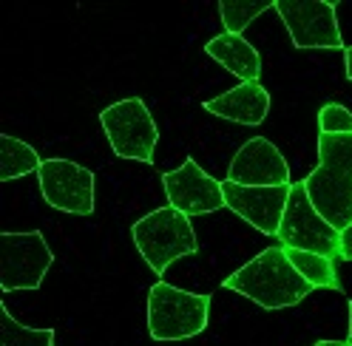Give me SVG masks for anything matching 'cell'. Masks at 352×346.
Segmentation results:
<instances>
[{
	"mask_svg": "<svg viewBox=\"0 0 352 346\" xmlns=\"http://www.w3.org/2000/svg\"><path fill=\"white\" fill-rule=\"evenodd\" d=\"M222 287L250 298L261 310H287L301 304L313 292V287L290 264L281 244L261 250L245 267H239L233 275H228Z\"/></svg>",
	"mask_w": 352,
	"mask_h": 346,
	"instance_id": "cell-1",
	"label": "cell"
},
{
	"mask_svg": "<svg viewBox=\"0 0 352 346\" xmlns=\"http://www.w3.org/2000/svg\"><path fill=\"white\" fill-rule=\"evenodd\" d=\"M304 187L313 207L338 233L352 224V134H318V168Z\"/></svg>",
	"mask_w": 352,
	"mask_h": 346,
	"instance_id": "cell-2",
	"label": "cell"
},
{
	"mask_svg": "<svg viewBox=\"0 0 352 346\" xmlns=\"http://www.w3.org/2000/svg\"><path fill=\"white\" fill-rule=\"evenodd\" d=\"M131 235H134V244L145 258V264L157 275H162L176 258L193 255L199 250L190 219L170 205L137 219L131 227Z\"/></svg>",
	"mask_w": 352,
	"mask_h": 346,
	"instance_id": "cell-3",
	"label": "cell"
},
{
	"mask_svg": "<svg viewBox=\"0 0 352 346\" xmlns=\"http://www.w3.org/2000/svg\"><path fill=\"white\" fill-rule=\"evenodd\" d=\"M210 321V295L185 292L157 281L148 292V332L153 341H188L205 332Z\"/></svg>",
	"mask_w": 352,
	"mask_h": 346,
	"instance_id": "cell-4",
	"label": "cell"
},
{
	"mask_svg": "<svg viewBox=\"0 0 352 346\" xmlns=\"http://www.w3.org/2000/svg\"><path fill=\"white\" fill-rule=\"evenodd\" d=\"M276 239L281 242V247L318 253V255L333 258V262L338 258V250H341V233L313 207L304 182L290 185V199H287V207H284Z\"/></svg>",
	"mask_w": 352,
	"mask_h": 346,
	"instance_id": "cell-5",
	"label": "cell"
},
{
	"mask_svg": "<svg viewBox=\"0 0 352 346\" xmlns=\"http://www.w3.org/2000/svg\"><path fill=\"white\" fill-rule=\"evenodd\" d=\"M100 122L108 137V145H111V150L120 159H137L145 165L153 162V150H157V142H160V128L140 97H128V100L108 105L100 114Z\"/></svg>",
	"mask_w": 352,
	"mask_h": 346,
	"instance_id": "cell-6",
	"label": "cell"
},
{
	"mask_svg": "<svg viewBox=\"0 0 352 346\" xmlns=\"http://www.w3.org/2000/svg\"><path fill=\"white\" fill-rule=\"evenodd\" d=\"M54 253L40 230L29 233H0V290H40Z\"/></svg>",
	"mask_w": 352,
	"mask_h": 346,
	"instance_id": "cell-7",
	"label": "cell"
},
{
	"mask_svg": "<svg viewBox=\"0 0 352 346\" xmlns=\"http://www.w3.org/2000/svg\"><path fill=\"white\" fill-rule=\"evenodd\" d=\"M273 9L296 49H346L333 0H276Z\"/></svg>",
	"mask_w": 352,
	"mask_h": 346,
	"instance_id": "cell-8",
	"label": "cell"
},
{
	"mask_svg": "<svg viewBox=\"0 0 352 346\" xmlns=\"http://www.w3.org/2000/svg\"><path fill=\"white\" fill-rule=\"evenodd\" d=\"M40 193L46 205L63 213H94V173L72 159H43L37 170Z\"/></svg>",
	"mask_w": 352,
	"mask_h": 346,
	"instance_id": "cell-9",
	"label": "cell"
},
{
	"mask_svg": "<svg viewBox=\"0 0 352 346\" xmlns=\"http://www.w3.org/2000/svg\"><path fill=\"white\" fill-rule=\"evenodd\" d=\"M162 187H165L168 205L185 213L188 219L190 216L216 213L225 207L222 182L213 179L210 173H205L196 165V159H185L182 168L162 173Z\"/></svg>",
	"mask_w": 352,
	"mask_h": 346,
	"instance_id": "cell-10",
	"label": "cell"
},
{
	"mask_svg": "<svg viewBox=\"0 0 352 346\" xmlns=\"http://www.w3.org/2000/svg\"><path fill=\"white\" fill-rule=\"evenodd\" d=\"M225 193V207L233 210L239 219H245L250 227H256L264 235H276L284 207L290 199V185L278 187H248L236 182H222Z\"/></svg>",
	"mask_w": 352,
	"mask_h": 346,
	"instance_id": "cell-11",
	"label": "cell"
},
{
	"mask_svg": "<svg viewBox=\"0 0 352 346\" xmlns=\"http://www.w3.org/2000/svg\"><path fill=\"white\" fill-rule=\"evenodd\" d=\"M228 182L248 187H278L290 182V165L281 150L264 137H253L245 142L228 168Z\"/></svg>",
	"mask_w": 352,
	"mask_h": 346,
	"instance_id": "cell-12",
	"label": "cell"
},
{
	"mask_svg": "<svg viewBox=\"0 0 352 346\" xmlns=\"http://www.w3.org/2000/svg\"><path fill=\"white\" fill-rule=\"evenodd\" d=\"M205 111L239 125H261L270 114V94L261 82H239L236 89L208 100Z\"/></svg>",
	"mask_w": 352,
	"mask_h": 346,
	"instance_id": "cell-13",
	"label": "cell"
},
{
	"mask_svg": "<svg viewBox=\"0 0 352 346\" xmlns=\"http://www.w3.org/2000/svg\"><path fill=\"white\" fill-rule=\"evenodd\" d=\"M205 54L225 66L230 74H236L241 82H258L261 77V54L250 46L241 34H219L208 40Z\"/></svg>",
	"mask_w": 352,
	"mask_h": 346,
	"instance_id": "cell-14",
	"label": "cell"
},
{
	"mask_svg": "<svg viewBox=\"0 0 352 346\" xmlns=\"http://www.w3.org/2000/svg\"><path fill=\"white\" fill-rule=\"evenodd\" d=\"M43 159L37 157V150L26 145L23 139L0 134V182L20 179L26 173H37Z\"/></svg>",
	"mask_w": 352,
	"mask_h": 346,
	"instance_id": "cell-15",
	"label": "cell"
},
{
	"mask_svg": "<svg viewBox=\"0 0 352 346\" xmlns=\"http://www.w3.org/2000/svg\"><path fill=\"white\" fill-rule=\"evenodd\" d=\"M284 253H287L290 264L298 270V275L313 290H341L333 258L318 255V253H307V250H290V247H284Z\"/></svg>",
	"mask_w": 352,
	"mask_h": 346,
	"instance_id": "cell-16",
	"label": "cell"
},
{
	"mask_svg": "<svg viewBox=\"0 0 352 346\" xmlns=\"http://www.w3.org/2000/svg\"><path fill=\"white\" fill-rule=\"evenodd\" d=\"M0 346H54V330L23 327L0 304Z\"/></svg>",
	"mask_w": 352,
	"mask_h": 346,
	"instance_id": "cell-17",
	"label": "cell"
},
{
	"mask_svg": "<svg viewBox=\"0 0 352 346\" xmlns=\"http://www.w3.org/2000/svg\"><path fill=\"white\" fill-rule=\"evenodd\" d=\"M276 0H222L219 3V14H222V26L228 34H241L253 20L264 12L273 9Z\"/></svg>",
	"mask_w": 352,
	"mask_h": 346,
	"instance_id": "cell-18",
	"label": "cell"
},
{
	"mask_svg": "<svg viewBox=\"0 0 352 346\" xmlns=\"http://www.w3.org/2000/svg\"><path fill=\"white\" fill-rule=\"evenodd\" d=\"M318 134H352V111L341 102L318 108Z\"/></svg>",
	"mask_w": 352,
	"mask_h": 346,
	"instance_id": "cell-19",
	"label": "cell"
},
{
	"mask_svg": "<svg viewBox=\"0 0 352 346\" xmlns=\"http://www.w3.org/2000/svg\"><path fill=\"white\" fill-rule=\"evenodd\" d=\"M341 262H352V224L341 230V250H338Z\"/></svg>",
	"mask_w": 352,
	"mask_h": 346,
	"instance_id": "cell-20",
	"label": "cell"
},
{
	"mask_svg": "<svg viewBox=\"0 0 352 346\" xmlns=\"http://www.w3.org/2000/svg\"><path fill=\"white\" fill-rule=\"evenodd\" d=\"M344 60H346V80L352 82V46L344 49Z\"/></svg>",
	"mask_w": 352,
	"mask_h": 346,
	"instance_id": "cell-21",
	"label": "cell"
},
{
	"mask_svg": "<svg viewBox=\"0 0 352 346\" xmlns=\"http://www.w3.org/2000/svg\"><path fill=\"white\" fill-rule=\"evenodd\" d=\"M316 346H346V341H318Z\"/></svg>",
	"mask_w": 352,
	"mask_h": 346,
	"instance_id": "cell-22",
	"label": "cell"
},
{
	"mask_svg": "<svg viewBox=\"0 0 352 346\" xmlns=\"http://www.w3.org/2000/svg\"><path fill=\"white\" fill-rule=\"evenodd\" d=\"M346 346H352V301H349V338H346Z\"/></svg>",
	"mask_w": 352,
	"mask_h": 346,
	"instance_id": "cell-23",
	"label": "cell"
}]
</instances>
